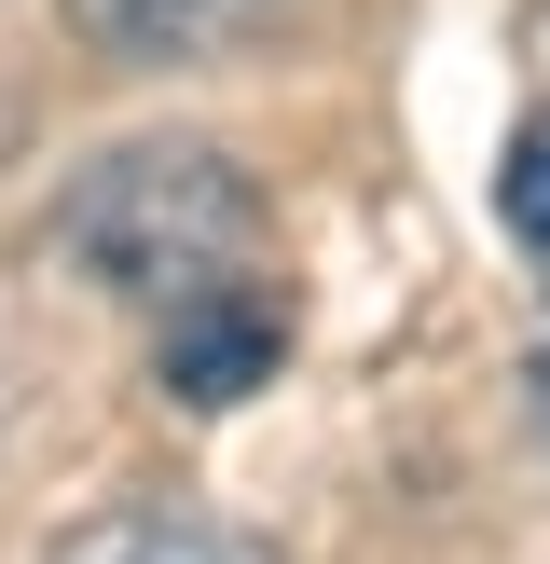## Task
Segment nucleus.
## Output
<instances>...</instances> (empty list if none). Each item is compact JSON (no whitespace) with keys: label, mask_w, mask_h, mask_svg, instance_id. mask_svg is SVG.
<instances>
[{"label":"nucleus","mask_w":550,"mask_h":564,"mask_svg":"<svg viewBox=\"0 0 550 564\" xmlns=\"http://www.w3.org/2000/svg\"><path fill=\"white\" fill-rule=\"evenodd\" d=\"M275 358H289V290H275V275H248V290H207V303H179V317H152V372H165V400H193V413H234Z\"/></svg>","instance_id":"2"},{"label":"nucleus","mask_w":550,"mask_h":564,"mask_svg":"<svg viewBox=\"0 0 550 564\" xmlns=\"http://www.w3.org/2000/svg\"><path fill=\"white\" fill-rule=\"evenodd\" d=\"M275 14H289V0H69L82 55H110V69H220V55H248Z\"/></svg>","instance_id":"3"},{"label":"nucleus","mask_w":550,"mask_h":564,"mask_svg":"<svg viewBox=\"0 0 550 564\" xmlns=\"http://www.w3.org/2000/svg\"><path fill=\"white\" fill-rule=\"evenodd\" d=\"M495 220H509V235H522V248L550 262V110H537V124L509 138V165H495Z\"/></svg>","instance_id":"5"},{"label":"nucleus","mask_w":550,"mask_h":564,"mask_svg":"<svg viewBox=\"0 0 550 564\" xmlns=\"http://www.w3.org/2000/svg\"><path fill=\"white\" fill-rule=\"evenodd\" d=\"M42 235H55L69 275H97L138 317H179V303H207V290L275 275V207H262V180H248L220 138H124V152H97L55 193Z\"/></svg>","instance_id":"1"},{"label":"nucleus","mask_w":550,"mask_h":564,"mask_svg":"<svg viewBox=\"0 0 550 564\" xmlns=\"http://www.w3.org/2000/svg\"><path fill=\"white\" fill-rule=\"evenodd\" d=\"M42 564H275V551L234 538L220 510H193V496H110V510H82Z\"/></svg>","instance_id":"4"}]
</instances>
